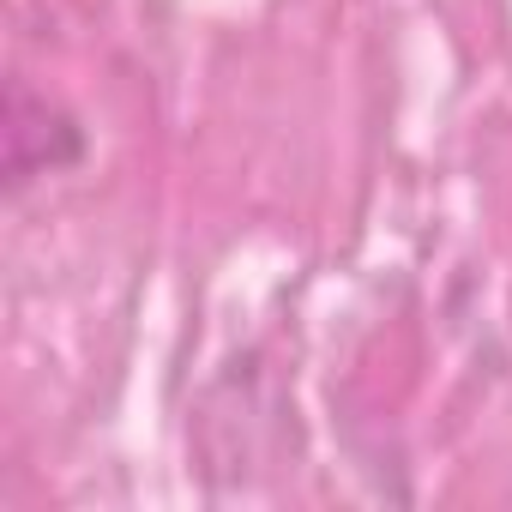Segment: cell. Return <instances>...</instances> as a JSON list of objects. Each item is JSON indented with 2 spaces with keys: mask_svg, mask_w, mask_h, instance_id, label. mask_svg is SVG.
Masks as SVG:
<instances>
[]
</instances>
